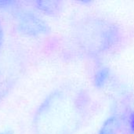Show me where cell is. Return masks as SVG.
<instances>
[{"instance_id":"cell-8","label":"cell","mask_w":134,"mask_h":134,"mask_svg":"<svg viewBox=\"0 0 134 134\" xmlns=\"http://www.w3.org/2000/svg\"><path fill=\"white\" fill-rule=\"evenodd\" d=\"M130 122H131V126H132V128L134 130V115H133L130 118Z\"/></svg>"},{"instance_id":"cell-5","label":"cell","mask_w":134,"mask_h":134,"mask_svg":"<svg viewBox=\"0 0 134 134\" xmlns=\"http://www.w3.org/2000/svg\"><path fill=\"white\" fill-rule=\"evenodd\" d=\"M36 3L42 11L51 15L58 13L62 8V3L58 1H41Z\"/></svg>"},{"instance_id":"cell-6","label":"cell","mask_w":134,"mask_h":134,"mask_svg":"<svg viewBox=\"0 0 134 134\" xmlns=\"http://www.w3.org/2000/svg\"><path fill=\"white\" fill-rule=\"evenodd\" d=\"M108 78H109V69L105 67L99 68L94 78V83L96 87H98L99 89L104 87Z\"/></svg>"},{"instance_id":"cell-2","label":"cell","mask_w":134,"mask_h":134,"mask_svg":"<svg viewBox=\"0 0 134 134\" xmlns=\"http://www.w3.org/2000/svg\"><path fill=\"white\" fill-rule=\"evenodd\" d=\"M75 43L81 53L98 58L115 47L121 40V31L112 22L89 16L81 19L75 28Z\"/></svg>"},{"instance_id":"cell-7","label":"cell","mask_w":134,"mask_h":134,"mask_svg":"<svg viewBox=\"0 0 134 134\" xmlns=\"http://www.w3.org/2000/svg\"><path fill=\"white\" fill-rule=\"evenodd\" d=\"M3 40H4V32H3V29L2 27L0 24V48L3 43Z\"/></svg>"},{"instance_id":"cell-1","label":"cell","mask_w":134,"mask_h":134,"mask_svg":"<svg viewBox=\"0 0 134 134\" xmlns=\"http://www.w3.org/2000/svg\"><path fill=\"white\" fill-rule=\"evenodd\" d=\"M91 99L82 88L67 87L54 92L38 112L40 134H76L85 124Z\"/></svg>"},{"instance_id":"cell-3","label":"cell","mask_w":134,"mask_h":134,"mask_svg":"<svg viewBox=\"0 0 134 134\" xmlns=\"http://www.w3.org/2000/svg\"><path fill=\"white\" fill-rule=\"evenodd\" d=\"M20 27L23 31L28 34L42 35L49 31L47 24L33 13H24L20 18Z\"/></svg>"},{"instance_id":"cell-9","label":"cell","mask_w":134,"mask_h":134,"mask_svg":"<svg viewBox=\"0 0 134 134\" xmlns=\"http://www.w3.org/2000/svg\"><path fill=\"white\" fill-rule=\"evenodd\" d=\"M1 134H12L10 132H8V131H6V132H4V133H2Z\"/></svg>"},{"instance_id":"cell-4","label":"cell","mask_w":134,"mask_h":134,"mask_svg":"<svg viewBox=\"0 0 134 134\" xmlns=\"http://www.w3.org/2000/svg\"><path fill=\"white\" fill-rule=\"evenodd\" d=\"M120 129V119L113 115L108 118L102 125L98 134H118Z\"/></svg>"}]
</instances>
